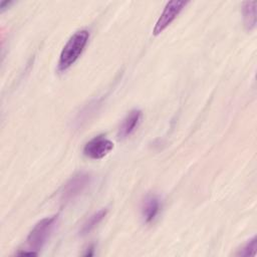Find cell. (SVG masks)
Listing matches in <instances>:
<instances>
[{"label":"cell","mask_w":257,"mask_h":257,"mask_svg":"<svg viewBox=\"0 0 257 257\" xmlns=\"http://www.w3.org/2000/svg\"><path fill=\"white\" fill-rule=\"evenodd\" d=\"M89 33L87 30H78L73 33L63 46L58 60L57 69L59 72L67 70L81 55L87 44Z\"/></svg>","instance_id":"obj_1"},{"label":"cell","mask_w":257,"mask_h":257,"mask_svg":"<svg viewBox=\"0 0 257 257\" xmlns=\"http://www.w3.org/2000/svg\"><path fill=\"white\" fill-rule=\"evenodd\" d=\"M56 220L57 216H52L43 218L42 220L37 222L28 234L25 242V248L22 252L29 256L37 255L38 251L43 248V246L49 239Z\"/></svg>","instance_id":"obj_2"},{"label":"cell","mask_w":257,"mask_h":257,"mask_svg":"<svg viewBox=\"0 0 257 257\" xmlns=\"http://www.w3.org/2000/svg\"><path fill=\"white\" fill-rule=\"evenodd\" d=\"M91 177L89 174L81 172L71 177L62 187L60 199L62 202H70L81 195L90 184Z\"/></svg>","instance_id":"obj_3"},{"label":"cell","mask_w":257,"mask_h":257,"mask_svg":"<svg viewBox=\"0 0 257 257\" xmlns=\"http://www.w3.org/2000/svg\"><path fill=\"white\" fill-rule=\"evenodd\" d=\"M188 3V1L183 0L169 1L166 4L158 21L156 22V25L153 29V34L159 35L160 33H162L177 18V16L181 13V11L185 8V6Z\"/></svg>","instance_id":"obj_4"},{"label":"cell","mask_w":257,"mask_h":257,"mask_svg":"<svg viewBox=\"0 0 257 257\" xmlns=\"http://www.w3.org/2000/svg\"><path fill=\"white\" fill-rule=\"evenodd\" d=\"M113 149V143L102 135L96 136L88 141L84 148L83 154L85 157L92 160L104 158Z\"/></svg>","instance_id":"obj_5"},{"label":"cell","mask_w":257,"mask_h":257,"mask_svg":"<svg viewBox=\"0 0 257 257\" xmlns=\"http://www.w3.org/2000/svg\"><path fill=\"white\" fill-rule=\"evenodd\" d=\"M142 115L143 113L140 109H133L125 115L118 127L117 137L119 140L126 139L136 131L139 123L141 122Z\"/></svg>","instance_id":"obj_6"},{"label":"cell","mask_w":257,"mask_h":257,"mask_svg":"<svg viewBox=\"0 0 257 257\" xmlns=\"http://www.w3.org/2000/svg\"><path fill=\"white\" fill-rule=\"evenodd\" d=\"M161 210V202L158 196L149 195L145 198L142 205V217L144 222L149 224L155 220Z\"/></svg>","instance_id":"obj_7"},{"label":"cell","mask_w":257,"mask_h":257,"mask_svg":"<svg viewBox=\"0 0 257 257\" xmlns=\"http://www.w3.org/2000/svg\"><path fill=\"white\" fill-rule=\"evenodd\" d=\"M256 1H246L242 6V15L244 26L251 31L256 26Z\"/></svg>","instance_id":"obj_8"},{"label":"cell","mask_w":257,"mask_h":257,"mask_svg":"<svg viewBox=\"0 0 257 257\" xmlns=\"http://www.w3.org/2000/svg\"><path fill=\"white\" fill-rule=\"evenodd\" d=\"M106 213H107L106 209H100L97 212L90 215L86 219V221L82 224V226L80 228V231H79L80 235L84 236V235L89 234L104 219V217L106 216Z\"/></svg>","instance_id":"obj_9"},{"label":"cell","mask_w":257,"mask_h":257,"mask_svg":"<svg viewBox=\"0 0 257 257\" xmlns=\"http://www.w3.org/2000/svg\"><path fill=\"white\" fill-rule=\"evenodd\" d=\"M256 249H257V238L254 236L250 240L247 241L246 244L243 245L242 248L238 250L236 253L237 256H254L256 254Z\"/></svg>","instance_id":"obj_10"},{"label":"cell","mask_w":257,"mask_h":257,"mask_svg":"<svg viewBox=\"0 0 257 257\" xmlns=\"http://www.w3.org/2000/svg\"><path fill=\"white\" fill-rule=\"evenodd\" d=\"M12 4V1H2L1 3H0V11L1 12H3L5 9H7L10 5Z\"/></svg>","instance_id":"obj_11"}]
</instances>
